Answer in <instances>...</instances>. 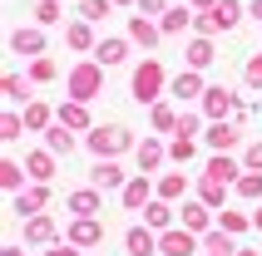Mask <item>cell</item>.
I'll return each mask as SVG.
<instances>
[{
    "label": "cell",
    "mask_w": 262,
    "mask_h": 256,
    "mask_svg": "<svg viewBox=\"0 0 262 256\" xmlns=\"http://www.w3.org/2000/svg\"><path fill=\"white\" fill-rule=\"evenodd\" d=\"M168 79H173V74L163 69V59L144 55V64H134V74H129V99L139 104V109H154L159 99H168Z\"/></svg>",
    "instance_id": "6da1fadb"
},
{
    "label": "cell",
    "mask_w": 262,
    "mask_h": 256,
    "mask_svg": "<svg viewBox=\"0 0 262 256\" xmlns=\"http://www.w3.org/2000/svg\"><path fill=\"white\" fill-rule=\"evenodd\" d=\"M64 94H70V99L94 104V99L104 94V64H99L94 55L79 59V64H70V74H64Z\"/></svg>",
    "instance_id": "7a4b0ae2"
},
{
    "label": "cell",
    "mask_w": 262,
    "mask_h": 256,
    "mask_svg": "<svg viewBox=\"0 0 262 256\" xmlns=\"http://www.w3.org/2000/svg\"><path fill=\"white\" fill-rule=\"evenodd\" d=\"M84 148L94 158H119V153H129V148H139V138H134L124 123H94L84 133Z\"/></svg>",
    "instance_id": "3957f363"
},
{
    "label": "cell",
    "mask_w": 262,
    "mask_h": 256,
    "mask_svg": "<svg viewBox=\"0 0 262 256\" xmlns=\"http://www.w3.org/2000/svg\"><path fill=\"white\" fill-rule=\"evenodd\" d=\"M154 197H159V183H154V172H134L129 183L119 187V207H124V212H144Z\"/></svg>",
    "instance_id": "277c9868"
},
{
    "label": "cell",
    "mask_w": 262,
    "mask_h": 256,
    "mask_svg": "<svg viewBox=\"0 0 262 256\" xmlns=\"http://www.w3.org/2000/svg\"><path fill=\"white\" fill-rule=\"evenodd\" d=\"M237 104H243V94H233L228 84H208V89H203V99H198V109H203V118L213 123V118H233V114H237Z\"/></svg>",
    "instance_id": "5b68a950"
},
{
    "label": "cell",
    "mask_w": 262,
    "mask_h": 256,
    "mask_svg": "<svg viewBox=\"0 0 262 256\" xmlns=\"http://www.w3.org/2000/svg\"><path fill=\"white\" fill-rule=\"evenodd\" d=\"M203 148H208V153H233V148H243V123H233V118H213V123L203 128Z\"/></svg>",
    "instance_id": "8992f818"
},
{
    "label": "cell",
    "mask_w": 262,
    "mask_h": 256,
    "mask_svg": "<svg viewBox=\"0 0 262 256\" xmlns=\"http://www.w3.org/2000/svg\"><path fill=\"white\" fill-rule=\"evenodd\" d=\"M50 202H55L50 183H30L25 192H15V197H10V212L25 222V217H35V212H50Z\"/></svg>",
    "instance_id": "52a82bcc"
},
{
    "label": "cell",
    "mask_w": 262,
    "mask_h": 256,
    "mask_svg": "<svg viewBox=\"0 0 262 256\" xmlns=\"http://www.w3.org/2000/svg\"><path fill=\"white\" fill-rule=\"evenodd\" d=\"M159 251H163V256H198V251H203V237L178 222V227L159 232Z\"/></svg>",
    "instance_id": "ba28073f"
},
{
    "label": "cell",
    "mask_w": 262,
    "mask_h": 256,
    "mask_svg": "<svg viewBox=\"0 0 262 256\" xmlns=\"http://www.w3.org/2000/svg\"><path fill=\"white\" fill-rule=\"evenodd\" d=\"M64 242H74L79 251H89V246H104V222H99V217H70Z\"/></svg>",
    "instance_id": "9c48e42d"
},
{
    "label": "cell",
    "mask_w": 262,
    "mask_h": 256,
    "mask_svg": "<svg viewBox=\"0 0 262 256\" xmlns=\"http://www.w3.org/2000/svg\"><path fill=\"white\" fill-rule=\"evenodd\" d=\"M134 158H139V172H154V177H159L163 163H168V143H163L159 133H144L139 148H134Z\"/></svg>",
    "instance_id": "30bf717a"
},
{
    "label": "cell",
    "mask_w": 262,
    "mask_h": 256,
    "mask_svg": "<svg viewBox=\"0 0 262 256\" xmlns=\"http://www.w3.org/2000/svg\"><path fill=\"white\" fill-rule=\"evenodd\" d=\"M55 242H64V232H59V222L50 212L25 217V246H55Z\"/></svg>",
    "instance_id": "8fae6325"
},
{
    "label": "cell",
    "mask_w": 262,
    "mask_h": 256,
    "mask_svg": "<svg viewBox=\"0 0 262 256\" xmlns=\"http://www.w3.org/2000/svg\"><path fill=\"white\" fill-rule=\"evenodd\" d=\"M178 222L203 237V232H213V207H208L203 197H183V202H178Z\"/></svg>",
    "instance_id": "7c38bea8"
},
{
    "label": "cell",
    "mask_w": 262,
    "mask_h": 256,
    "mask_svg": "<svg viewBox=\"0 0 262 256\" xmlns=\"http://www.w3.org/2000/svg\"><path fill=\"white\" fill-rule=\"evenodd\" d=\"M134 44H144V49H159V40H163V25L154 20V15H144V10H134L129 15V30H124Z\"/></svg>",
    "instance_id": "4fadbf2b"
},
{
    "label": "cell",
    "mask_w": 262,
    "mask_h": 256,
    "mask_svg": "<svg viewBox=\"0 0 262 256\" xmlns=\"http://www.w3.org/2000/svg\"><path fill=\"white\" fill-rule=\"evenodd\" d=\"M64 212L70 217H99L104 212V187H79V192H70V197H64Z\"/></svg>",
    "instance_id": "5bb4252c"
},
{
    "label": "cell",
    "mask_w": 262,
    "mask_h": 256,
    "mask_svg": "<svg viewBox=\"0 0 262 256\" xmlns=\"http://www.w3.org/2000/svg\"><path fill=\"white\" fill-rule=\"evenodd\" d=\"M89 183L104 187V192H119V187L129 183V172L119 168V158H94V168H89Z\"/></svg>",
    "instance_id": "9a60e30c"
},
{
    "label": "cell",
    "mask_w": 262,
    "mask_h": 256,
    "mask_svg": "<svg viewBox=\"0 0 262 256\" xmlns=\"http://www.w3.org/2000/svg\"><path fill=\"white\" fill-rule=\"evenodd\" d=\"M228 192H233V183H223V177H213V172H198V183H193V197H203L213 212L228 207Z\"/></svg>",
    "instance_id": "2e32d148"
},
{
    "label": "cell",
    "mask_w": 262,
    "mask_h": 256,
    "mask_svg": "<svg viewBox=\"0 0 262 256\" xmlns=\"http://www.w3.org/2000/svg\"><path fill=\"white\" fill-rule=\"evenodd\" d=\"M203 69H188V64H183V69L173 74V79H168V94H173L178 104H188V99H203Z\"/></svg>",
    "instance_id": "e0dca14e"
},
{
    "label": "cell",
    "mask_w": 262,
    "mask_h": 256,
    "mask_svg": "<svg viewBox=\"0 0 262 256\" xmlns=\"http://www.w3.org/2000/svg\"><path fill=\"white\" fill-rule=\"evenodd\" d=\"M45 25H20L10 35V55H25V59H35V55H45Z\"/></svg>",
    "instance_id": "ac0fdd59"
},
{
    "label": "cell",
    "mask_w": 262,
    "mask_h": 256,
    "mask_svg": "<svg viewBox=\"0 0 262 256\" xmlns=\"http://www.w3.org/2000/svg\"><path fill=\"white\" fill-rule=\"evenodd\" d=\"M129 35H104L99 44H94V59H99L104 69H119V64H124V59H129Z\"/></svg>",
    "instance_id": "d6986e66"
},
{
    "label": "cell",
    "mask_w": 262,
    "mask_h": 256,
    "mask_svg": "<svg viewBox=\"0 0 262 256\" xmlns=\"http://www.w3.org/2000/svg\"><path fill=\"white\" fill-rule=\"evenodd\" d=\"M55 118H59L64 128H74V133H89V128H94V118H89V104H84V99H70V94H64V104L55 109Z\"/></svg>",
    "instance_id": "ffe728a7"
},
{
    "label": "cell",
    "mask_w": 262,
    "mask_h": 256,
    "mask_svg": "<svg viewBox=\"0 0 262 256\" xmlns=\"http://www.w3.org/2000/svg\"><path fill=\"white\" fill-rule=\"evenodd\" d=\"M124 251H129V256H159V232L148 227V222L129 227V232H124Z\"/></svg>",
    "instance_id": "44dd1931"
},
{
    "label": "cell",
    "mask_w": 262,
    "mask_h": 256,
    "mask_svg": "<svg viewBox=\"0 0 262 256\" xmlns=\"http://www.w3.org/2000/svg\"><path fill=\"white\" fill-rule=\"evenodd\" d=\"M64 44H70V49H79V55H94V44H99L94 20H84V15H79V20H70V25H64Z\"/></svg>",
    "instance_id": "7402d4cb"
},
{
    "label": "cell",
    "mask_w": 262,
    "mask_h": 256,
    "mask_svg": "<svg viewBox=\"0 0 262 256\" xmlns=\"http://www.w3.org/2000/svg\"><path fill=\"white\" fill-rule=\"evenodd\" d=\"M243 0H218V5H213V10H208V20H213V30H218V35H233L237 25H243Z\"/></svg>",
    "instance_id": "603a6c76"
},
{
    "label": "cell",
    "mask_w": 262,
    "mask_h": 256,
    "mask_svg": "<svg viewBox=\"0 0 262 256\" xmlns=\"http://www.w3.org/2000/svg\"><path fill=\"white\" fill-rule=\"evenodd\" d=\"M55 168H59V153H50V148H35V153H25L30 183H55Z\"/></svg>",
    "instance_id": "cb8c5ba5"
},
{
    "label": "cell",
    "mask_w": 262,
    "mask_h": 256,
    "mask_svg": "<svg viewBox=\"0 0 262 256\" xmlns=\"http://www.w3.org/2000/svg\"><path fill=\"white\" fill-rule=\"evenodd\" d=\"M183 59H188V69H213V59H218V44H213V35H193L188 49H183Z\"/></svg>",
    "instance_id": "d4e9b609"
},
{
    "label": "cell",
    "mask_w": 262,
    "mask_h": 256,
    "mask_svg": "<svg viewBox=\"0 0 262 256\" xmlns=\"http://www.w3.org/2000/svg\"><path fill=\"white\" fill-rule=\"evenodd\" d=\"M148 128H154V133H178V99L173 94L148 109Z\"/></svg>",
    "instance_id": "484cf974"
},
{
    "label": "cell",
    "mask_w": 262,
    "mask_h": 256,
    "mask_svg": "<svg viewBox=\"0 0 262 256\" xmlns=\"http://www.w3.org/2000/svg\"><path fill=\"white\" fill-rule=\"evenodd\" d=\"M193 15H198V10L183 0V5H168V10L159 15V25H163V35H188V30H193Z\"/></svg>",
    "instance_id": "4316f807"
},
{
    "label": "cell",
    "mask_w": 262,
    "mask_h": 256,
    "mask_svg": "<svg viewBox=\"0 0 262 256\" xmlns=\"http://www.w3.org/2000/svg\"><path fill=\"white\" fill-rule=\"evenodd\" d=\"M45 148H50V153H59V158H70L74 148H79V138H74V128H64V123L55 118V123L45 128Z\"/></svg>",
    "instance_id": "83f0119b"
},
{
    "label": "cell",
    "mask_w": 262,
    "mask_h": 256,
    "mask_svg": "<svg viewBox=\"0 0 262 256\" xmlns=\"http://www.w3.org/2000/svg\"><path fill=\"white\" fill-rule=\"evenodd\" d=\"M178 207H173V202H168V197H154V202H148V207H144V222H148V227H154V232H168V227H178Z\"/></svg>",
    "instance_id": "f1b7e54d"
},
{
    "label": "cell",
    "mask_w": 262,
    "mask_h": 256,
    "mask_svg": "<svg viewBox=\"0 0 262 256\" xmlns=\"http://www.w3.org/2000/svg\"><path fill=\"white\" fill-rule=\"evenodd\" d=\"M0 187H5V192H25L30 187V172H25V163H15V158H0Z\"/></svg>",
    "instance_id": "f546056e"
},
{
    "label": "cell",
    "mask_w": 262,
    "mask_h": 256,
    "mask_svg": "<svg viewBox=\"0 0 262 256\" xmlns=\"http://www.w3.org/2000/svg\"><path fill=\"white\" fill-rule=\"evenodd\" d=\"M203 256H237V237H233V232H223V227L203 232Z\"/></svg>",
    "instance_id": "4dcf8cb0"
},
{
    "label": "cell",
    "mask_w": 262,
    "mask_h": 256,
    "mask_svg": "<svg viewBox=\"0 0 262 256\" xmlns=\"http://www.w3.org/2000/svg\"><path fill=\"white\" fill-rule=\"evenodd\" d=\"M30 89H35V79H30V74H5V79H0V94H5L10 104H30V99H35Z\"/></svg>",
    "instance_id": "1f68e13d"
},
{
    "label": "cell",
    "mask_w": 262,
    "mask_h": 256,
    "mask_svg": "<svg viewBox=\"0 0 262 256\" xmlns=\"http://www.w3.org/2000/svg\"><path fill=\"white\" fill-rule=\"evenodd\" d=\"M154 183H159V197H168V202L188 197V172H159Z\"/></svg>",
    "instance_id": "d6a6232c"
},
{
    "label": "cell",
    "mask_w": 262,
    "mask_h": 256,
    "mask_svg": "<svg viewBox=\"0 0 262 256\" xmlns=\"http://www.w3.org/2000/svg\"><path fill=\"white\" fill-rule=\"evenodd\" d=\"M193 158H198V138H188V133H173V138H168V163L188 168Z\"/></svg>",
    "instance_id": "836d02e7"
},
{
    "label": "cell",
    "mask_w": 262,
    "mask_h": 256,
    "mask_svg": "<svg viewBox=\"0 0 262 256\" xmlns=\"http://www.w3.org/2000/svg\"><path fill=\"white\" fill-rule=\"evenodd\" d=\"M203 172H213V177H223V183H237V172H243V158H228V153H213L203 163Z\"/></svg>",
    "instance_id": "e575fe53"
},
{
    "label": "cell",
    "mask_w": 262,
    "mask_h": 256,
    "mask_svg": "<svg viewBox=\"0 0 262 256\" xmlns=\"http://www.w3.org/2000/svg\"><path fill=\"white\" fill-rule=\"evenodd\" d=\"M50 123H55V109H50L45 99H30L25 104V128H30V133H45Z\"/></svg>",
    "instance_id": "d590c367"
},
{
    "label": "cell",
    "mask_w": 262,
    "mask_h": 256,
    "mask_svg": "<svg viewBox=\"0 0 262 256\" xmlns=\"http://www.w3.org/2000/svg\"><path fill=\"white\" fill-rule=\"evenodd\" d=\"M233 192L243 202H262V172H248V168H243V172H237V183H233Z\"/></svg>",
    "instance_id": "8d00e7d4"
},
{
    "label": "cell",
    "mask_w": 262,
    "mask_h": 256,
    "mask_svg": "<svg viewBox=\"0 0 262 256\" xmlns=\"http://www.w3.org/2000/svg\"><path fill=\"white\" fill-rule=\"evenodd\" d=\"M35 25H64V0H35Z\"/></svg>",
    "instance_id": "74e56055"
},
{
    "label": "cell",
    "mask_w": 262,
    "mask_h": 256,
    "mask_svg": "<svg viewBox=\"0 0 262 256\" xmlns=\"http://www.w3.org/2000/svg\"><path fill=\"white\" fill-rule=\"evenodd\" d=\"M30 79H35V84H55V79H59V64L50 55H35V59H30Z\"/></svg>",
    "instance_id": "f35d334b"
},
{
    "label": "cell",
    "mask_w": 262,
    "mask_h": 256,
    "mask_svg": "<svg viewBox=\"0 0 262 256\" xmlns=\"http://www.w3.org/2000/svg\"><path fill=\"white\" fill-rule=\"evenodd\" d=\"M30 128H25V114H15V109H5L0 114V138L5 143H15V138H25Z\"/></svg>",
    "instance_id": "ab89813d"
},
{
    "label": "cell",
    "mask_w": 262,
    "mask_h": 256,
    "mask_svg": "<svg viewBox=\"0 0 262 256\" xmlns=\"http://www.w3.org/2000/svg\"><path fill=\"white\" fill-rule=\"evenodd\" d=\"M218 227L233 232V237H243V232L252 227V212H233V207H223V212H218Z\"/></svg>",
    "instance_id": "60d3db41"
},
{
    "label": "cell",
    "mask_w": 262,
    "mask_h": 256,
    "mask_svg": "<svg viewBox=\"0 0 262 256\" xmlns=\"http://www.w3.org/2000/svg\"><path fill=\"white\" fill-rule=\"evenodd\" d=\"M203 128H208L203 109H183V114H178V133H188V138H203Z\"/></svg>",
    "instance_id": "b9f144b4"
},
{
    "label": "cell",
    "mask_w": 262,
    "mask_h": 256,
    "mask_svg": "<svg viewBox=\"0 0 262 256\" xmlns=\"http://www.w3.org/2000/svg\"><path fill=\"white\" fill-rule=\"evenodd\" d=\"M243 84L262 94V49H252V55L243 59Z\"/></svg>",
    "instance_id": "7bdbcfd3"
},
{
    "label": "cell",
    "mask_w": 262,
    "mask_h": 256,
    "mask_svg": "<svg viewBox=\"0 0 262 256\" xmlns=\"http://www.w3.org/2000/svg\"><path fill=\"white\" fill-rule=\"evenodd\" d=\"M79 15L99 25V20H109V15H114V0H79Z\"/></svg>",
    "instance_id": "ee69618b"
},
{
    "label": "cell",
    "mask_w": 262,
    "mask_h": 256,
    "mask_svg": "<svg viewBox=\"0 0 262 256\" xmlns=\"http://www.w3.org/2000/svg\"><path fill=\"white\" fill-rule=\"evenodd\" d=\"M243 168H248V172H262V138H252L248 148H243Z\"/></svg>",
    "instance_id": "f6af8a7d"
},
{
    "label": "cell",
    "mask_w": 262,
    "mask_h": 256,
    "mask_svg": "<svg viewBox=\"0 0 262 256\" xmlns=\"http://www.w3.org/2000/svg\"><path fill=\"white\" fill-rule=\"evenodd\" d=\"M40 256H79L74 242H55V246H40Z\"/></svg>",
    "instance_id": "bcb514c9"
},
{
    "label": "cell",
    "mask_w": 262,
    "mask_h": 256,
    "mask_svg": "<svg viewBox=\"0 0 262 256\" xmlns=\"http://www.w3.org/2000/svg\"><path fill=\"white\" fill-rule=\"evenodd\" d=\"M134 10H144V15H163V10H168V0H139Z\"/></svg>",
    "instance_id": "7dc6e473"
},
{
    "label": "cell",
    "mask_w": 262,
    "mask_h": 256,
    "mask_svg": "<svg viewBox=\"0 0 262 256\" xmlns=\"http://www.w3.org/2000/svg\"><path fill=\"white\" fill-rule=\"evenodd\" d=\"M0 256H25V246H15V242H5V246H0Z\"/></svg>",
    "instance_id": "c3c4849f"
},
{
    "label": "cell",
    "mask_w": 262,
    "mask_h": 256,
    "mask_svg": "<svg viewBox=\"0 0 262 256\" xmlns=\"http://www.w3.org/2000/svg\"><path fill=\"white\" fill-rule=\"evenodd\" d=\"M252 227L262 232V202H252Z\"/></svg>",
    "instance_id": "681fc988"
},
{
    "label": "cell",
    "mask_w": 262,
    "mask_h": 256,
    "mask_svg": "<svg viewBox=\"0 0 262 256\" xmlns=\"http://www.w3.org/2000/svg\"><path fill=\"white\" fill-rule=\"evenodd\" d=\"M248 15H252V20L262 25V0H252V5H248Z\"/></svg>",
    "instance_id": "f907efd6"
},
{
    "label": "cell",
    "mask_w": 262,
    "mask_h": 256,
    "mask_svg": "<svg viewBox=\"0 0 262 256\" xmlns=\"http://www.w3.org/2000/svg\"><path fill=\"white\" fill-rule=\"evenodd\" d=\"M193 10H213V5H218V0H188Z\"/></svg>",
    "instance_id": "816d5d0a"
},
{
    "label": "cell",
    "mask_w": 262,
    "mask_h": 256,
    "mask_svg": "<svg viewBox=\"0 0 262 256\" xmlns=\"http://www.w3.org/2000/svg\"><path fill=\"white\" fill-rule=\"evenodd\" d=\"M237 256H262V251H252V246H237Z\"/></svg>",
    "instance_id": "f5cc1de1"
},
{
    "label": "cell",
    "mask_w": 262,
    "mask_h": 256,
    "mask_svg": "<svg viewBox=\"0 0 262 256\" xmlns=\"http://www.w3.org/2000/svg\"><path fill=\"white\" fill-rule=\"evenodd\" d=\"M114 5H139V0H114Z\"/></svg>",
    "instance_id": "db71d44e"
},
{
    "label": "cell",
    "mask_w": 262,
    "mask_h": 256,
    "mask_svg": "<svg viewBox=\"0 0 262 256\" xmlns=\"http://www.w3.org/2000/svg\"><path fill=\"white\" fill-rule=\"evenodd\" d=\"M159 256H163V251H159Z\"/></svg>",
    "instance_id": "11a10c76"
}]
</instances>
